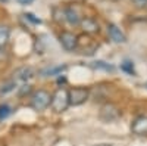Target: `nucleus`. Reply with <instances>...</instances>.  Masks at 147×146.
Wrapping results in <instances>:
<instances>
[{
  "label": "nucleus",
  "instance_id": "f257e3e1",
  "mask_svg": "<svg viewBox=\"0 0 147 146\" xmlns=\"http://www.w3.org/2000/svg\"><path fill=\"white\" fill-rule=\"evenodd\" d=\"M52 102V93L46 89H37L32 90L30 96V106L37 112H43L50 106Z\"/></svg>",
  "mask_w": 147,
  "mask_h": 146
},
{
  "label": "nucleus",
  "instance_id": "f03ea898",
  "mask_svg": "<svg viewBox=\"0 0 147 146\" xmlns=\"http://www.w3.org/2000/svg\"><path fill=\"white\" fill-rule=\"evenodd\" d=\"M50 108L55 114H62L69 108V96H68V89L65 86H59L52 93Z\"/></svg>",
  "mask_w": 147,
  "mask_h": 146
},
{
  "label": "nucleus",
  "instance_id": "7ed1b4c3",
  "mask_svg": "<svg viewBox=\"0 0 147 146\" xmlns=\"http://www.w3.org/2000/svg\"><path fill=\"white\" fill-rule=\"evenodd\" d=\"M68 96H69V106H81L90 99L91 92L88 87L77 86L68 89Z\"/></svg>",
  "mask_w": 147,
  "mask_h": 146
},
{
  "label": "nucleus",
  "instance_id": "20e7f679",
  "mask_svg": "<svg viewBox=\"0 0 147 146\" xmlns=\"http://www.w3.org/2000/svg\"><path fill=\"white\" fill-rule=\"evenodd\" d=\"M121 117H122V111L115 103L106 102L105 105H102L100 112H99V118L102 121H105V123H113V121L119 120Z\"/></svg>",
  "mask_w": 147,
  "mask_h": 146
},
{
  "label": "nucleus",
  "instance_id": "39448f33",
  "mask_svg": "<svg viewBox=\"0 0 147 146\" xmlns=\"http://www.w3.org/2000/svg\"><path fill=\"white\" fill-rule=\"evenodd\" d=\"M59 43L66 52H75L80 47V39L72 31H62L59 34Z\"/></svg>",
  "mask_w": 147,
  "mask_h": 146
},
{
  "label": "nucleus",
  "instance_id": "423d86ee",
  "mask_svg": "<svg viewBox=\"0 0 147 146\" xmlns=\"http://www.w3.org/2000/svg\"><path fill=\"white\" fill-rule=\"evenodd\" d=\"M82 33L88 34V35H94V34H99L100 33V24L96 18L91 16H82L80 21V25H78Z\"/></svg>",
  "mask_w": 147,
  "mask_h": 146
},
{
  "label": "nucleus",
  "instance_id": "0eeeda50",
  "mask_svg": "<svg viewBox=\"0 0 147 146\" xmlns=\"http://www.w3.org/2000/svg\"><path fill=\"white\" fill-rule=\"evenodd\" d=\"M131 133L136 136H147V115H138L132 120Z\"/></svg>",
  "mask_w": 147,
  "mask_h": 146
},
{
  "label": "nucleus",
  "instance_id": "6e6552de",
  "mask_svg": "<svg viewBox=\"0 0 147 146\" xmlns=\"http://www.w3.org/2000/svg\"><path fill=\"white\" fill-rule=\"evenodd\" d=\"M107 34L110 40H112L113 43H118V44H124L127 43V35L124 34V31H122L116 24L113 22H109L107 24Z\"/></svg>",
  "mask_w": 147,
  "mask_h": 146
},
{
  "label": "nucleus",
  "instance_id": "1a4fd4ad",
  "mask_svg": "<svg viewBox=\"0 0 147 146\" xmlns=\"http://www.w3.org/2000/svg\"><path fill=\"white\" fill-rule=\"evenodd\" d=\"M34 74H35V71L31 67H21V68H18L13 72L12 80H13L16 84H24V83H27L30 78H32Z\"/></svg>",
  "mask_w": 147,
  "mask_h": 146
},
{
  "label": "nucleus",
  "instance_id": "9d476101",
  "mask_svg": "<svg viewBox=\"0 0 147 146\" xmlns=\"http://www.w3.org/2000/svg\"><path fill=\"white\" fill-rule=\"evenodd\" d=\"M65 18H66V22L69 24V25L78 27L82 15L80 14V10L75 6H66L65 7Z\"/></svg>",
  "mask_w": 147,
  "mask_h": 146
},
{
  "label": "nucleus",
  "instance_id": "9b49d317",
  "mask_svg": "<svg viewBox=\"0 0 147 146\" xmlns=\"http://www.w3.org/2000/svg\"><path fill=\"white\" fill-rule=\"evenodd\" d=\"M52 15H53V21L59 25H62V24L66 22V18H65V7L62 6H55L52 9Z\"/></svg>",
  "mask_w": 147,
  "mask_h": 146
},
{
  "label": "nucleus",
  "instance_id": "f8f14e48",
  "mask_svg": "<svg viewBox=\"0 0 147 146\" xmlns=\"http://www.w3.org/2000/svg\"><path fill=\"white\" fill-rule=\"evenodd\" d=\"M10 40V28L0 24V49H5Z\"/></svg>",
  "mask_w": 147,
  "mask_h": 146
},
{
  "label": "nucleus",
  "instance_id": "ddd939ff",
  "mask_svg": "<svg viewBox=\"0 0 147 146\" xmlns=\"http://www.w3.org/2000/svg\"><path fill=\"white\" fill-rule=\"evenodd\" d=\"M66 69V65H57V67H52V68H47L43 69L40 74L43 77H50V75H62V72Z\"/></svg>",
  "mask_w": 147,
  "mask_h": 146
},
{
  "label": "nucleus",
  "instance_id": "4468645a",
  "mask_svg": "<svg viewBox=\"0 0 147 146\" xmlns=\"http://www.w3.org/2000/svg\"><path fill=\"white\" fill-rule=\"evenodd\" d=\"M16 87H18V84L10 78V80H7L6 83H3L2 86H0V94H7L10 92H13Z\"/></svg>",
  "mask_w": 147,
  "mask_h": 146
},
{
  "label": "nucleus",
  "instance_id": "2eb2a0df",
  "mask_svg": "<svg viewBox=\"0 0 147 146\" xmlns=\"http://www.w3.org/2000/svg\"><path fill=\"white\" fill-rule=\"evenodd\" d=\"M12 114H13V109H12L10 105H7V103H2V105H0V121H5Z\"/></svg>",
  "mask_w": 147,
  "mask_h": 146
},
{
  "label": "nucleus",
  "instance_id": "dca6fc26",
  "mask_svg": "<svg viewBox=\"0 0 147 146\" xmlns=\"http://www.w3.org/2000/svg\"><path fill=\"white\" fill-rule=\"evenodd\" d=\"M32 87H31V84H28V83H24V84H21V86L18 87V96L19 97H25V96H31V93H32Z\"/></svg>",
  "mask_w": 147,
  "mask_h": 146
},
{
  "label": "nucleus",
  "instance_id": "f3484780",
  "mask_svg": "<svg viewBox=\"0 0 147 146\" xmlns=\"http://www.w3.org/2000/svg\"><path fill=\"white\" fill-rule=\"evenodd\" d=\"M121 68H122V71H125L127 74L136 75V69H134V65H132L131 60H124V62H122V65H121Z\"/></svg>",
  "mask_w": 147,
  "mask_h": 146
},
{
  "label": "nucleus",
  "instance_id": "a211bd4d",
  "mask_svg": "<svg viewBox=\"0 0 147 146\" xmlns=\"http://www.w3.org/2000/svg\"><path fill=\"white\" fill-rule=\"evenodd\" d=\"M91 67L96 68V69H105V71H113V69H115L112 65H109V64L103 62V60H96V62H93Z\"/></svg>",
  "mask_w": 147,
  "mask_h": 146
},
{
  "label": "nucleus",
  "instance_id": "6ab92c4d",
  "mask_svg": "<svg viewBox=\"0 0 147 146\" xmlns=\"http://www.w3.org/2000/svg\"><path fill=\"white\" fill-rule=\"evenodd\" d=\"M134 6H136L137 9H144L147 7V0H132Z\"/></svg>",
  "mask_w": 147,
  "mask_h": 146
},
{
  "label": "nucleus",
  "instance_id": "aec40b11",
  "mask_svg": "<svg viewBox=\"0 0 147 146\" xmlns=\"http://www.w3.org/2000/svg\"><path fill=\"white\" fill-rule=\"evenodd\" d=\"M24 16H25V19L31 21L32 24H41V19L40 18H35V15H32V14H25Z\"/></svg>",
  "mask_w": 147,
  "mask_h": 146
},
{
  "label": "nucleus",
  "instance_id": "412c9836",
  "mask_svg": "<svg viewBox=\"0 0 147 146\" xmlns=\"http://www.w3.org/2000/svg\"><path fill=\"white\" fill-rule=\"evenodd\" d=\"M16 2L19 3V5H22V6H28V5H31L34 0H16Z\"/></svg>",
  "mask_w": 147,
  "mask_h": 146
}]
</instances>
